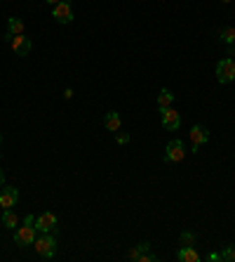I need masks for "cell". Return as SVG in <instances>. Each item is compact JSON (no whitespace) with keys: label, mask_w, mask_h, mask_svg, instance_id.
Masks as SVG:
<instances>
[{"label":"cell","mask_w":235,"mask_h":262,"mask_svg":"<svg viewBox=\"0 0 235 262\" xmlns=\"http://www.w3.org/2000/svg\"><path fill=\"white\" fill-rule=\"evenodd\" d=\"M35 218L33 215H29V218L24 220V227H17L14 229V243L17 246H33V241H35V234H38V229H35Z\"/></svg>","instance_id":"6da1fadb"},{"label":"cell","mask_w":235,"mask_h":262,"mask_svg":"<svg viewBox=\"0 0 235 262\" xmlns=\"http://www.w3.org/2000/svg\"><path fill=\"white\" fill-rule=\"evenodd\" d=\"M52 17L59 24H71L73 22V7H71V0H61L52 7Z\"/></svg>","instance_id":"52a82bcc"},{"label":"cell","mask_w":235,"mask_h":262,"mask_svg":"<svg viewBox=\"0 0 235 262\" xmlns=\"http://www.w3.org/2000/svg\"><path fill=\"white\" fill-rule=\"evenodd\" d=\"M221 262H235V243L226 246L224 251H221Z\"/></svg>","instance_id":"ac0fdd59"},{"label":"cell","mask_w":235,"mask_h":262,"mask_svg":"<svg viewBox=\"0 0 235 262\" xmlns=\"http://www.w3.org/2000/svg\"><path fill=\"white\" fill-rule=\"evenodd\" d=\"M209 142V130L205 125H193L191 128V144H193V153H198V149L203 144Z\"/></svg>","instance_id":"9c48e42d"},{"label":"cell","mask_w":235,"mask_h":262,"mask_svg":"<svg viewBox=\"0 0 235 262\" xmlns=\"http://www.w3.org/2000/svg\"><path fill=\"white\" fill-rule=\"evenodd\" d=\"M116 142H118V144H127V142H129V132L118 130V132H116Z\"/></svg>","instance_id":"ffe728a7"},{"label":"cell","mask_w":235,"mask_h":262,"mask_svg":"<svg viewBox=\"0 0 235 262\" xmlns=\"http://www.w3.org/2000/svg\"><path fill=\"white\" fill-rule=\"evenodd\" d=\"M19 33H24V22L22 19H19V17L7 19V33H5V36H19Z\"/></svg>","instance_id":"5bb4252c"},{"label":"cell","mask_w":235,"mask_h":262,"mask_svg":"<svg viewBox=\"0 0 235 262\" xmlns=\"http://www.w3.org/2000/svg\"><path fill=\"white\" fill-rule=\"evenodd\" d=\"M19 203V189L17 187H5L0 191V206L2 208H14Z\"/></svg>","instance_id":"30bf717a"},{"label":"cell","mask_w":235,"mask_h":262,"mask_svg":"<svg viewBox=\"0 0 235 262\" xmlns=\"http://www.w3.org/2000/svg\"><path fill=\"white\" fill-rule=\"evenodd\" d=\"M172 102H174V95H172V90H160V95H158V109H167L172 107Z\"/></svg>","instance_id":"9a60e30c"},{"label":"cell","mask_w":235,"mask_h":262,"mask_svg":"<svg viewBox=\"0 0 235 262\" xmlns=\"http://www.w3.org/2000/svg\"><path fill=\"white\" fill-rule=\"evenodd\" d=\"M216 78H219V83H231V80H235V59H231V57H226V59H221L219 64H216Z\"/></svg>","instance_id":"8992f818"},{"label":"cell","mask_w":235,"mask_h":262,"mask_svg":"<svg viewBox=\"0 0 235 262\" xmlns=\"http://www.w3.org/2000/svg\"><path fill=\"white\" fill-rule=\"evenodd\" d=\"M228 57H231V59H235V43L228 45Z\"/></svg>","instance_id":"603a6c76"},{"label":"cell","mask_w":235,"mask_h":262,"mask_svg":"<svg viewBox=\"0 0 235 262\" xmlns=\"http://www.w3.org/2000/svg\"><path fill=\"white\" fill-rule=\"evenodd\" d=\"M5 40L10 43L12 52L17 57H26L31 52V38H26L24 33H19V36H5Z\"/></svg>","instance_id":"277c9868"},{"label":"cell","mask_w":235,"mask_h":262,"mask_svg":"<svg viewBox=\"0 0 235 262\" xmlns=\"http://www.w3.org/2000/svg\"><path fill=\"white\" fill-rule=\"evenodd\" d=\"M183 156H186V144L181 140H172L165 147V161L167 163H181Z\"/></svg>","instance_id":"3957f363"},{"label":"cell","mask_w":235,"mask_h":262,"mask_svg":"<svg viewBox=\"0 0 235 262\" xmlns=\"http://www.w3.org/2000/svg\"><path fill=\"white\" fill-rule=\"evenodd\" d=\"M0 189H2V170H0Z\"/></svg>","instance_id":"d4e9b609"},{"label":"cell","mask_w":235,"mask_h":262,"mask_svg":"<svg viewBox=\"0 0 235 262\" xmlns=\"http://www.w3.org/2000/svg\"><path fill=\"white\" fill-rule=\"evenodd\" d=\"M219 38H221L226 45H233L235 43V29L233 26H224V29L219 31Z\"/></svg>","instance_id":"2e32d148"},{"label":"cell","mask_w":235,"mask_h":262,"mask_svg":"<svg viewBox=\"0 0 235 262\" xmlns=\"http://www.w3.org/2000/svg\"><path fill=\"white\" fill-rule=\"evenodd\" d=\"M176 260L179 262H200V255L193 246H181V251L176 253Z\"/></svg>","instance_id":"8fae6325"},{"label":"cell","mask_w":235,"mask_h":262,"mask_svg":"<svg viewBox=\"0 0 235 262\" xmlns=\"http://www.w3.org/2000/svg\"><path fill=\"white\" fill-rule=\"evenodd\" d=\"M2 227L5 229H17L19 227V215L12 208H5V213H2Z\"/></svg>","instance_id":"7c38bea8"},{"label":"cell","mask_w":235,"mask_h":262,"mask_svg":"<svg viewBox=\"0 0 235 262\" xmlns=\"http://www.w3.org/2000/svg\"><path fill=\"white\" fill-rule=\"evenodd\" d=\"M148 248H150V243H148V241H144V243H139L137 248H132V251H129V260H139V255H141V253H146Z\"/></svg>","instance_id":"e0dca14e"},{"label":"cell","mask_w":235,"mask_h":262,"mask_svg":"<svg viewBox=\"0 0 235 262\" xmlns=\"http://www.w3.org/2000/svg\"><path fill=\"white\" fill-rule=\"evenodd\" d=\"M104 125H106L111 132H118V130H120V125H122V118H120V113H118V111H108L106 118H104Z\"/></svg>","instance_id":"4fadbf2b"},{"label":"cell","mask_w":235,"mask_h":262,"mask_svg":"<svg viewBox=\"0 0 235 262\" xmlns=\"http://www.w3.org/2000/svg\"><path fill=\"white\" fill-rule=\"evenodd\" d=\"M160 118H162V128L170 132H176L181 128V116L176 113V111L167 107V109H160Z\"/></svg>","instance_id":"ba28073f"},{"label":"cell","mask_w":235,"mask_h":262,"mask_svg":"<svg viewBox=\"0 0 235 262\" xmlns=\"http://www.w3.org/2000/svg\"><path fill=\"white\" fill-rule=\"evenodd\" d=\"M221 2H231V0H221Z\"/></svg>","instance_id":"484cf974"},{"label":"cell","mask_w":235,"mask_h":262,"mask_svg":"<svg viewBox=\"0 0 235 262\" xmlns=\"http://www.w3.org/2000/svg\"><path fill=\"white\" fill-rule=\"evenodd\" d=\"M153 260H155V255H150L148 251L141 253V255H139V262H153Z\"/></svg>","instance_id":"44dd1931"},{"label":"cell","mask_w":235,"mask_h":262,"mask_svg":"<svg viewBox=\"0 0 235 262\" xmlns=\"http://www.w3.org/2000/svg\"><path fill=\"white\" fill-rule=\"evenodd\" d=\"M33 225H35V229L40 231V234H50V231L54 234V231L59 229V220H57L54 213H40Z\"/></svg>","instance_id":"5b68a950"},{"label":"cell","mask_w":235,"mask_h":262,"mask_svg":"<svg viewBox=\"0 0 235 262\" xmlns=\"http://www.w3.org/2000/svg\"><path fill=\"white\" fill-rule=\"evenodd\" d=\"M45 2H50V5L54 7V5H57V2H61V0H45Z\"/></svg>","instance_id":"cb8c5ba5"},{"label":"cell","mask_w":235,"mask_h":262,"mask_svg":"<svg viewBox=\"0 0 235 262\" xmlns=\"http://www.w3.org/2000/svg\"><path fill=\"white\" fill-rule=\"evenodd\" d=\"M221 260V253H209L207 255V262H219Z\"/></svg>","instance_id":"7402d4cb"},{"label":"cell","mask_w":235,"mask_h":262,"mask_svg":"<svg viewBox=\"0 0 235 262\" xmlns=\"http://www.w3.org/2000/svg\"><path fill=\"white\" fill-rule=\"evenodd\" d=\"M33 246H35V253H38L40 258H45V260H52L54 255H57V236H54L52 231L35 236Z\"/></svg>","instance_id":"7a4b0ae2"},{"label":"cell","mask_w":235,"mask_h":262,"mask_svg":"<svg viewBox=\"0 0 235 262\" xmlns=\"http://www.w3.org/2000/svg\"><path fill=\"white\" fill-rule=\"evenodd\" d=\"M195 239H198V236H195L193 231H183L181 234V246H195Z\"/></svg>","instance_id":"d6986e66"}]
</instances>
